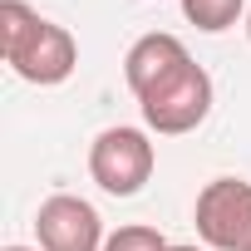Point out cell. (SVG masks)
Instances as JSON below:
<instances>
[{"instance_id": "30bf717a", "label": "cell", "mask_w": 251, "mask_h": 251, "mask_svg": "<svg viewBox=\"0 0 251 251\" xmlns=\"http://www.w3.org/2000/svg\"><path fill=\"white\" fill-rule=\"evenodd\" d=\"M5 251H40V246H5Z\"/></svg>"}, {"instance_id": "52a82bcc", "label": "cell", "mask_w": 251, "mask_h": 251, "mask_svg": "<svg viewBox=\"0 0 251 251\" xmlns=\"http://www.w3.org/2000/svg\"><path fill=\"white\" fill-rule=\"evenodd\" d=\"M241 10H246V0H182L187 25H197V30H207V35L231 30V25L241 20Z\"/></svg>"}, {"instance_id": "277c9868", "label": "cell", "mask_w": 251, "mask_h": 251, "mask_svg": "<svg viewBox=\"0 0 251 251\" xmlns=\"http://www.w3.org/2000/svg\"><path fill=\"white\" fill-rule=\"evenodd\" d=\"M192 222H197V236L207 241V251H251V182L212 177L197 192Z\"/></svg>"}, {"instance_id": "9c48e42d", "label": "cell", "mask_w": 251, "mask_h": 251, "mask_svg": "<svg viewBox=\"0 0 251 251\" xmlns=\"http://www.w3.org/2000/svg\"><path fill=\"white\" fill-rule=\"evenodd\" d=\"M168 251H207V246H187V241H177V246H168Z\"/></svg>"}, {"instance_id": "3957f363", "label": "cell", "mask_w": 251, "mask_h": 251, "mask_svg": "<svg viewBox=\"0 0 251 251\" xmlns=\"http://www.w3.org/2000/svg\"><path fill=\"white\" fill-rule=\"evenodd\" d=\"M138 108H143V123H148L153 133H163V138L192 133L197 123L212 113V74L192 59L177 74H168L158 89H148L138 99Z\"/></svg>"}, {"instance_id": "5b68a950", "label": "cell", "mask_w": 251, "mask_h": 251, "mask_svg": "<svg viewBox=\"0 0 251 251\" xmlns=\"http://www.w3.org/2000/svg\"><path fill=\"white\" fill-rule=\"evenodd\" d=\"M35 236H40V251H103V241H108L94 202H84L74 192H54L40 202Z\"/></svg>"}, {"instance_id": "8992f818", "label": "cell", "mask_w": 251, "mask_h": 251, "mask_svg": "<svg viewBox=\"0 0 251 251\" xmlns=\"http://www.w3.org/2000/svg\"><path fill=\"white\" fill-rule=\"evenodd\" d=\"M182 64H192L187 45L168 30H153V35H138L128 45V54H123V79H128L133 99H143L148 89H158L168 74H177Z\"/></svg>"}, {"instance_id": "8fae6325", "label": "cell", "mask_w": 251, "mask_h": 251, "mask_svg": "<svg viewBox=\"0 0 251 251\" xmlns=\"http://www.w3.org/2000/svg\"><path fill=\"white\" fill-rule=\"evenodd\" d=\"M246 35H251V10H246Z\"/></svg>"}, {"instance_id": "6da1fadb", "label": "cell", "mask_w": 251, "mask_h": 251, "mask_svg": "<svg viewBox=\"0 0 251 251\" xmlns=\"http://www.w3.org/2000/svg\"><path fill=\"white\" fill-rule=\"evenodd\" d=\"M0 54L25 84H64L79 64V45L64 25L45 20L25 0H0Z\"/></svg>"}, {"instance_id": "7a4b0ae2", "label": "cell", "mask_w": 251, "mask_h": 251, "mask_svg": "<svg viewBox=\"0 0 251 251\" xmlns=\"http://www.w3.org/2000/svg\"><path fill=\"white\" fill-rule=\"evenodd\" d=\"M158 168V148L143 128H103L94 143H89V177L108 192V197H133L143 192V182L153 177Z\"/></svg>"}, {"instance_id": "ba28073f", "label": "cell", "mask_w": 251, "mask_h": 251, "mask_svg": "<svg viewBox=\"0 0 251 251\" xmlns=\"http://www.w3.org/2000/svg\"><path fill=\"white\" fill-rule=\"evenodd\" d=\"M173 241L158 231V226H118V231H108V241H103V251H168Z\"/></svg>"}]
</instances>
